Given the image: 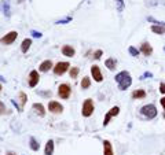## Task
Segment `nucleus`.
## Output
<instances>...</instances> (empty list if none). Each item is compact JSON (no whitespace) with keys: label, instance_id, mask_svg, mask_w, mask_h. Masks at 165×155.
Returning a JSON list of instances; mask_svg holds the SVG:
<instances>
[{"label":"nucleus","instance_id":"4c0bfd02","mask_svg":"<svg viewBox=\"0 0 165 155\" xmlns=\"http://www.w3.org/2000/svg\"><path fill=\"white\" fill-rule=\"evenodd\" d=\"M164 51H165V47H164Z\"/></svg>","mask_w":165,"mask_h":155},{"label":"nucleus","instance_id":"473e14b6","mask_svg":"<svg viewBox=\"0 0 165 155\" xmlns=\"http://www.w3.org/2000/svg\"><path fill=\"white\" fill-rule=\"evenodd\" d=\"M151 73H149V72H146V73H144V74L142 76V77H140V78H144V77H151Z\"/></svg>","mask_w":165,"mask_h":155},{"label":"nucleus","instance_id":"72a5a7b5","mask_svg":"<svg viewBox=\"0 0 165 155\" xmlns=\"http://www.w3.org/2000/svg\"><path fill=\"white\" fill-rule=\"evenodd\" d=\"M161 106H163L164 109H165V96H164L163 99H161Z\"/></svg>","mask_w":165,"mask_h":155},{"label":"nucleus","instance_id":"a878e982","mask_svg":"<svg viewBox=\"0 0 165 155\" xmlns=\"http://www.w3.org/2000/svg\"><path fill=\"white\" fill-rule=\"evenodd\" d=\"M128 51H129V54H131L132 56H138V55H139V51H138L135 47H129Z\"/></svg>","mask_w":165,"mask_h":155},{"label":"nucleus","instance_id":"393cba45","mask_svg":"<svg viewBox=\"0 0 165 155\" xmlns=\"http://www.w3.org/2000/svg\"><path fill=\"white\" fill-rule=\"evenodd\" d=\"M77 74H78V67H72V69H70V77L76 78Z\"/></svg>","mask_w":165,"mask_h":155},{"label":"nucleus","instance_id":"6ab92c4d","mask_svg":"<svg viewBox=\"0 0 165 155\" xmlns=\"http://www.w3.org/2000/svg\"><path fill=\"white\" fill-rule=\"evenodd\" d=\"M30 45H32V40L30 39H25L22 41V45H21V51H22V52H28V49L30 48Z\"/></svg>","mask_w":165,"mask_h":155},{"label":"nucleus","instance_id":"c756f323","mask_svg":"<svg viewBox=\"0 0 165 155\" xmlns=\"http://www.w3.org/2000/svg\"><path fill=\"white\" fill-rule=\"evenodd\" d=\"M30 34H32L33 37H36V39H40V37L43 36V34H41L40 32H37V30H32V32H30Z\"/></svg>","mask_w":165,"mask_h":155},{"label":"nucleus","instance_id":"7c9ffc66","mask_svg":"<svg viewBox=\"0 0 165 155\" xmlns=\"http://www.w3.org/2000/svg\"><path fill=\"white\" fill-rule=\"evenodd\" d=\"M102 49H98V51H95V54H94V58L95 59H101V56H102Z\"/></svg>","mask_w":165,"mask_h":155},{"label":"nucleus","instance_id":"9d476101","mask_svg":"<svg viewBox=\"0 0 165 155\" xmlns=\"http://www.w3.org/2000/svg\"><path fill=\"white\" fill-rule=\"evenodd\" d=\"M91 74H92L94 80L96 81V83H102L103 77H102V73H101V69H99V66H92L91 67Z\"/></svg>","mask_w":165,"mask_h":155},{"label":"nucleus","instance_id":"bb28decb","mask_svg":"<svg viewBox=\"0 0 165 155\" xmlns=\"http://www.w3.org/2000/svg\"><path fill=\"white\" fill-rule=\"evenodd\" d=\"M116 3H117V10L123 11L124 7H125V4H124V0H116Z\"/></svg>","mask_w":165,"mask_h":155},{"label":"nucleus","instance_id":"1a4fd4ad","mask_svg":"<svg viewBox=\"0 0 165 155\" xmlns=\"http://www.w3.org/2000/svg\"><path fill=\"white\" fill-rule=\"evenodd\" d=\"M39 80H40L39 73H37L36 70H32L30 74H29V85H30L32 88H34V87L39 84Z\"/></svg>","mask_w":165,"mask_h":155},{"label":"nucleus","instance_id":"f03ea898","mask_svg":"<svg viewBox=\"0 0 165 155\" xmlns=\"http://www.w3.org/2000/svg\"><path fill=\"white\" fill-rule=\"evenodd\" d=\"M140 113H142V115L151 119V118H154V117H157V107H155L154 104H146V106H143L142 109H140Z\"/></svg>","mask_w":165,"mask_h":155},{"label":"nucleus","instance_id":"5701e85b","mask_svg":"<svg viewBox=\"0 0 165 155\" xmlns=\"http://www.w3.org/2000/svg\"><path fill=\"white\" fill-rule=\"evenodd\" d=\"M39 147H40V145H39V143L36 141V139H34V137H30V148H32V150L37 151V150H39Z\"/></svg>","mask_w":165,"mask_h":155},{"label":"nucleus","instance_id":"7ed1b4c3","mask_svg":"<svg viewBox=\"0 0 165 155\" xmlns=\"http://www.w3.org/2000/svg\"><path fill=\"white\" fill-rule=\"evenodd\" d=\"M94 102L92 99H85V102L82 103V109H81V114L84 117H90L94 113Z\"/></svg>","mask_w":165,"mask_h":155},{"label":"nucleus","instance_id":"f257e3e1","mask_svg":"<svg viewBox=\"0 0 165 155\" xmlns=\"http://www.w3.org/2000/svg\"><path fill=\"white\" fill-rule=\"evenodd\" d=\"M114 80L119 84V88L121 91H125L127 88H129L132 84V78H131V76H129L128 72H120L119 74L114 77Z\"/></svg>","mask_w":165,"mask_h":155},{"label":"nucleus","instance_id":"2eb2a0df","mask_svg":"<svg viewBox=\"0 0 165 155\" xmlns=\"http://www.w3.org/2000/svg\"><path fill=\"white\" fill-rule=\"evenodd\" d=\"M151 32L155 34H165V25H153Z\"/></svg>","mask_w":165,"mask_h":155},{"label":"nucleus","instance_id":"ddd939ff","mask_svg":"<svg viewBox=\"0 0 165 155\" xmlns=\"http://www.w3.org/2000/svg\"><path fill=\"white\" fill-rule=\"evenodd\" d=\"M140 51H142V54L144 55V56H150V55L153 54V48H151V45L149 44L147 41H144L142 47H140Z\"/></svg>","mask_w":165,"mask_h":155},{"label":"nucleus","instance_id":"f8f14e48","mask_svg":"<svg viewBox=\"0 0 165 155\" xmlns=\"http://www.w3.org/2000/svg\"><path fill=\"white\" fill-rule=\"evenodd\" d=\"M103 155H114L111 143L109 140H103Z\"/></svg>","mask_w":165,"mask_h":155},{"label":"nucleus","instance_id":"dca6fc26","mask_svg":"<svg viewBox=\"0 0 165 155\" xmlns=\"http://www.w3.org/2000/svg\"><path fill=\"white\" fill-rule=\"evenodd\" d=\"M33 110H36V113L39 114L40 117H44L46 115V110H44V106L41 103H34L33 104Z\"/></svg>","mask_w":165,"mask_h":155},{"label":"nucleus","instance_id":"20e7f679","mask_svg":"<svg viewBox=\"0 0 165 155\" xmlns=\"http://www.w3.org/2000/svg\"><path fill=\"white\" fill-rule=\"evenodd\" d=\"M17 37H18V32L13 30V32H10V33L6 34L4 37H2V39H0V43H2V44H6V45L13 44V43L17 40Z\"/></svg>","mask_w":165,"mask_h":155},{"label":"nucleus","instance_id":"e433bc0d","mask_svg":"<svg viewBox=\"0 0 165 155\" xmlns=\"http://www.w3.org/2000/svg\"><path fill=\"white\" fill-rule=\"evenodd\" d=\"M164 118H165V111H164Z\"/></svg>","mask_w":165,"mask_h":155},{"label":"nucleus","instance_id":"9b49d317","mask_svg":"<svg viewBox=\"0 0 165 155\" xmlns=\"http://www.w3.org/2000/svg\"><path fill=\"white\" fill-rule=\"evenodd\" d=\"M62 54H63L65 56H67V58H72V56H74L76 51H74V48H73L72 45H63L62 47Z\"/></svg>","mask_w":165,"mask_h":155},{"label":"nucleus","instance_id":"2f4dec72","mask_svg":"<svg viewBox=\"0 0 165 155\" xmlns=\"http://www.w3.org/2000/svg\"><path fill=\"white\" fill-rule=\"evenodd\" d=\"M160 92H161V93H165V84H164V83L160 84Z\"/></svg>","mask_w":165,"mask_h":155},{"label":"nucleus","instance_id":"412c9836","mask_svg":"<svg viewBox=\"0 0 165 155\" xmlns=\"http://www.w3.org/2000/svg\"><path fill=\"white\" fill-rule=\"evenodd\" d=\"M90 85H91L90 77H84V78H82V81H81V88H82V89H87V88H90Z\"/></svg>","mask_w":165,"mask_h":155},{"label":"nucleus","instance_id":"cd10ccee","mask_svg":"<svg viewBox=\"0 0 165 155\" xmlns=\"http://www.w3.org/2000/svg\"><path fill=\"white\" fill-rule=\"evenodd\" d=\"M70 21H72V17H67V18H65V19H61V21H57V23H58V25H61V23H62V25H63V23H67V22H70Z\"/></svg>","mask_w":165,"mask_h":155},{"label":"nucleus","instance_id":"c9c22d12","mask_svg":"<svg viewBox=\"0 0 165 155\" xmlns=\"http://www.w3.org/2000/svg\"><path fill=\"white\" fill-rule=\"evenodd\" d=\"M0 92H2V84H0Z\"/></svg>","mask_w":165,"mask_h":155},{"label":"nucleus","instance_id":"4468645a","mask_svg":"<svg viewBox=\"0 0 165 155\" xmlns=\"http://www.w3.org/2000/svg\"><path fill=\"white\" fill-rule=\"evenodd\" d=\"M51 67H52V62L48 59V60H44V62L39 66V70L40 72H43V73H46V72H48Z\"/></svg>","mask_w":165,"mask_h":155},{"label":"nucleus","instance_id":"aec40b11","mask_svg":"<svg viewBox=\"0 0 165 155\" xmlns=\"http://www.w3.org/2000/svg\"><path fill=\"white\" fill-rule=\"evenodd\" d=\"M132 98H134V99H144V98H146V92H144L143 89L134 91V93H132Z\"/></svg>","mask_w":165,"mask_h":155},{"label":"nucleus","instance_id":"0eeeda50","mask_svg":"<svg viewBox=\"0 0 165 155\" xmlns=\"http://www.w3.org/2000/svg\"><path fill=\"white\" fill-rule=\"evenodd\" d=\"M119 113H120V107H117V106H114V107H111L110 110L107 111V114H106V117H105V121H103V125H107L109 124V121H110V118L111 117H116V115H119Z\"/></svg>","mask_w":165,"mask_h":155},{"label":"nucleus","instance_id":"b1692460","mask_svg":"<svg viewBox=\"0 0 165 155\" xmlns=\"http://www.w3.org/2000/svg\"><path fill=\"white\" fill-rule=\"evenodd\" d=\"M3 10H4V14L7 17H10V6H8V2H3Z\"/></svg>","mask_w":165,"mask_h":155},{"label":"nucleus","instance_id":"f3484780","mask_svg":"<svg viewBox=\"0 0 165 155\" xmlns=\"http://www.w3.org/2000/svg\"><path fill=\"white\" fill-rule=\"evenodd\" d=\"M54 153V141L52 140H48L46 144V150H44V154L46 155H52Z\"/></svg>","mask_w":165,"mask_h":155},{"label":"nucleus","instance_id":"39448f33","mask_svg":"<svg viewBox=\"0 0 165 155\" xmlns=\"http://www.w3.org/2000/svg\"><path fill=\"white\" fill-rule=\"evenodd\" d=\"M70 87L67 85V84H61L59 88H58V95L61 96L62 99H69L70 96Z\"/></svg>","mask_w":165,"mask_h":155},{"label":"nucleus","instance_id":"c85d7f7f","mask_svg":"<svg viewBox=\"0 0 165 155\" xmlns=\"http://www.w3.org/2000/svg\"><path fill=\"white\" fill-rule=\"evenodd\" d=\"M6 111H7V109H6L4 103H3V102H0V115H3V114H6Z\"/></svg>","mask_w":165,"mask_h":155},{"label":"nucleus","instance_id":"a211bd4d","mask_svg":"<svg viewBox=\"0 0 165 155\" xmlns=\"http://www.w3.org/2000/svg\"><path fill=\"white\" fill-rule=\"evenodd\" d=\"M105 65H106V67H107L109 70H114L116 69V65H117V60L114 59V58H109V59H106Z\"/></svg>","mask_w":165,"mask_h":155},{"label":"nucleus","instance_id":"4be33fe9","mask_svg":"<svg viewBox=\"0 0 165 155\" xmlns=\"http://www.w3.org/2000/svg\"><path fill=\"white\" fill-rule=\"evenodd\" d=\"M26 100H28V96L25 95L23 92H19V102H21V109H23V106H25Z\"/></svg>","mask_w":165,"mask_h":155},{"label":"nucleus","instance_id":"f704fd0d","mask_svg":"<svg viewBox=\"0 0 165 155\" xmlns=\"http://www.w3.org/2000/svg\"><path fill=\"white\" fill-rule=\"evenodd\" d=\"M7 155H17V154H15V153H13V151H8Z\"/></svg>","mask_w":165,"mask_h":155},{"label":"nucleus","instance_id":"6e6552de","mask_svg":"<svg viewBox=\"0 0 165 155\" xmlns=\"http://www.w3.org/2000/svg\"><path fill=\"white\" fill-rule=\"evenodd\" d=\"M48 110L51 111V113H54V114H59V113L63 111V107H62L61 103L52 100V102H50V103H48Z\"/></svg>","mask_w":165,"mask_h":155},{"label":"nucleus","instance_id":"423d86ee","mask_svg":"<svg viewBox=\"0 0 165 155\" xmlns=\"http://www.w3.org/2000/svg\"><path fill=\"white\" fill-rule=\"evenodd\" d=\"M69 66L70 65L67 62H58L57 65H55V67H54V73L57 76H62L67 69H69Z\"/></svg>","mask_w":165,"mask_h":155}]
</instances>
